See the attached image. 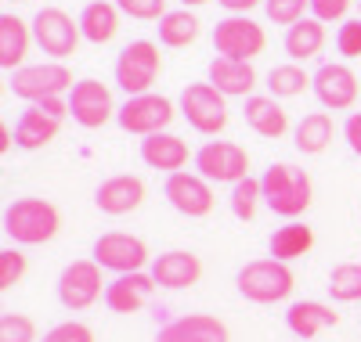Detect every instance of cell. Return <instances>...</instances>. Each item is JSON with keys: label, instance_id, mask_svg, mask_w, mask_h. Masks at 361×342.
Segmentation results:
<instances>
[{"label": "cell", "instance_id": "obj_1", "mask_svg": "<svg viewBox=\"0 0 361 342\" xmlns=\"http://www.w3.org/2000/svg\"><path fill=\"white\" fill-rule=\"evenodd\" d=\"M62 216L47 198H15L4 209V234L18 245H44L58 234Z\"/></svg>", "mask_w": 361, "mask_h": 342}, {"label": "cell", "instance_id": "obj_2", "mask_svg": "<svg viewBox=\"0 0 361 342\" xmlns=\"http://www.w3.org/2000/svg\"><path fill=\"white\" fill-rule=\"evenodd\" d=\"M264 184V202L271 213L279 216H300L311 205V177L304 170H296L289 163H271L260 177Z\"/></svg>", "mask_w": 361, "mask_h": 342}, {"label": "cell", "instance_id": "obj_3", "mask_svg": "<svg viewBox=\"0 0 361 342\" xmlns=\"http://www.w3.org/2000/svg\"><path fill=\"white\" fill-rule=\"evenodd\" d=\"M159 72H163V58L152 40H134L116 58V83L127 98L152 94V83L159 80Z\"/></svg>", "mask_w": 361, "mask_h": 342}, {"label": "cell", "instance_id": "obj_4", "mask_svg": "<svg viewBox=\"0 0 361 342\" xmlns=\"http://www.w3.org/2000/svg\"><path fill=\"white\" fill-rule=\"evenodd\" d=\"M11 87V94L22 98V101H47V98H62L66 90H73V72L62 65V61H44V65H22L11 72L8 80Z\"/></svg>", "mask_w": 361, "mask_h": 342}, {"label": "cell", "instance_id": "obj_5", "mask_svg": "<svg viewBox=\"0 0 361 342\" xmlns=\"http://www.w3.org/2000/svg\"><path fill=\"white\" fill-rule=\"evenodd\" d=\"M235 285L250 303H279L293 292V270L282 260H253L235 274Z\"/></svg>", "mask_w": 361, "mask_h": 342}, {"label": "cell", "instance_id": "obj_6", "mask_svg": "<svg viewBox=\"0 0 361 342\" xmlns=\"http://www.w3.org/2000/svg\"><path fill=\"white\" fill-rule=\"evenodd\" d=\"M180 115L199 134H221L228 127V105L214 83H188L180 90Z\"/></svg>", "mask_w": 361, "mask_h": 342}, {"label": "cell", "instance_id": "obj_7", "mask_svg": "<svg viewBox=\"0 0 361 342\" xmlns=\"http://www.w3.org/2000/svg\"><path fill=\"white\" fill-rule=\"evenodd\" d=\"M173 101L163 98V94H137V98H127L116 112V122L123 127L127 134H163L170 122H173Z\"/></svg>", "mask_w": 361, "mask_h": 342}, {"label": "cell", "instance_id": "obj_8", "mask_svg": "<svg viewBox=\"0 0 361 342\" xmlns=\"http://www.w3.org/2000/svg\"><path fill=\"white\" fill-rule=\"evenodd\" d=\"M80 22H73L62 8H40L33 15V40L44 54H51L54 61H62L76 51L80 44Z\"/></svg>", "mask_w": 361, "mask_h": 342}, {"label": "cell", "instance_id": "obj_9", "mask_svg": "<svg viewBox=\"0 0 361 342\" xmlns=\"http://www.w3.org/2000/svg\"><path fill=\"white\" fill-rule=\"evenodd\" d=\"M214 47L221 58H238V61H253L264 47H267V37L264 29L246 18V15H231V18H221L214 25Z\"/></svg>", "mask_w": 361, "mask_h": 342}, {"label": "cell", "instance_id": "obj_10", "mask_svg": "<svg viewBox=\"0 0 361 342\" xmlns=\"http://www.w3.org/2000/svg\"><path fill=\"white\" fill-rule=\"evenodd\" d=\"M195 170L206 180H217V184H238L246 180L250 170V155L243 144H231V141H209L195 151Z\"/></svg>", "mask_w": 361, "mask_h": 342}, {"label": "cell", "instance_id": "obj_11", "mask_svg": "<svg viewBox=\"0 0 361 342\" xmlns=\"http://www.w3.org/2000/svg\"><path fill=\"white\" fill-rule=\"evenodd\" d=\"M94 263L116 274H137L148 263V245L134 234L123 231H109L94 241Z\"/></svg>", "mask_w": 361, "mask_h": 342}, {"label": "cell", "instance_id": "obj_12", "mask_svg": "<svg viewBox=\"0 0 361 342\" xmlns=\"http://www.w3.org/2000/svg\"><path fill=\"white\" fill-rule=\"evenodd\" d=\"M112 112H119L112 105V90L98 80H80L69 90V115L80 122L83 130H98L112 119Z\"/></svg>", "mask_w": 361, "mask_h": 342}, {"label": "cell", "instance_id": "obj_13", "mask_svg": "<svg viewBox=\"0 0 361 342\" xmlns=\"http://www.w3.org/2000/svg\"><path fill=\"white\" fill-rule=\"evenodd\" d=\"M102 267L94 260H76L62 270L58 277V299H62L66 310H87L102 296Z\"/></svg>", "mask_w": 361, "mask_h": 342}, {"label": "cell", "instance_id": "obj_14", "mask_svg": "<svg viewBox=\"0 0 361 342\" xmlns=\"http://www.w3.org/2000/svg\"><path fill=\"white\" fill-rule=\"evenodd\" d=\"M311 87L325 108L347 112L357 101V76L343 65V61H325V65L311 76Z\"/></svg>", "mask_w": 361, "mask_h": 342}, {"label": "cell", "instance_id": "obj_15", "mask_svg": "<svg viewBox=\"0 0 361 342\" xmlns=\"http://www.w3.org/2000/svg\"><path fill=\"white\" fill-rule=\"evenodd\" d=\"M163 195L180 216H206L214 209V191L199 173H170Z\"/></svg>", "mask_w": 361, "mask_h": 342}, {"label": "cell", "instance_id": "obj_16", "mask_svg": "<svg viewBox=\"0 0 361 342\" xmlns=\"http://www.w3.org/2000/svg\"><path fill=\"white\" fill-rule=\"evenodd\" d=\"M156 289V277L152 274H119L116 281L105 285V306L112 314H137V310L148 303Z\"/></svg>", "mask_w": 361, "mask_h": 342}, {"label": "cell", "instance_id": "obj_17", "mask_svg": "<svg viewBox=\"0 0 361 342\" xmlns=\"http://www.w3.org/2000/svg\"><path fill=\"white\" fill-rule=\"evenodd\" d=\"M152 277H156V285L159 289H192L199 277H202V263L195 253H185V248H173V253H163L156 256L152 263Z\"/></svg>", "mask_w": 361, "mask_h": 342}, {"label": "cell", "instance_id": "obj_18", "mask_svg": "<svg viewBox=\"0 0 361 342\" xmlns=\"http://www.w3.org/2000/svg\"><path fill=\"white\" fill-rule=\"evenodd\" d=\"M145 202V184L141 177H109L98 184L94 191V205L109 216H123V213H134L137 205Z\"/></svg>", "mask_w": 361, "mask_h": 342}, {"label": "cell", "instance_id": "obj_19", "mask_svg": "<svg viewBox=\"0 0 361 342\" xmlns=\"http://www.w3.org/2000/svg\"><path fill=\"white\" fill-rule=\"evenodd\" d=\"M156 342H228V328L214 314H188L170 321L156 335Z\"/></svg>", "mask_w": 361, "mask_h": 342}, {"label": "cell", "instance_id": "obj_20", "mask_svg": "<svg viewBox=\"0 0 361 342\" xmlns=\"http://www.w3.org/2000/svg\"><path fill=\"white\" fill-rule=\"evenodd\" d=\"M58 130H62V119H54L40 105H29L15 122V144L25 148V151H37V148L51 144L58 137Z\"/></svg>", "mask_w": 361, "mask_h": 342}, {"label": "cell", "instance_id": "obj_21", "mask_svg": "<svg viewBox=\"0 0 361 342\" xmlns=\"http://www.w3.org/2000/svg\"><path fill=\"white\" fill-rule=\"evenodd\" d=\"M209 83H214L224 98H246L257 87V72L250 61L238 58H214L209 61Z\"/></svg>", "mask_w": 361, "mask_h": 342}, {"label": "cell", "instance_id": "obj_22", "mask_svg": "<svg viewBox=\"0 0 361 342\" xmlns=\"http://www.w3.org/2000/svg\"><path fill=\"white\" fill-rule=\"evenodd\" d=\"M286 324H289V331L296 338H314L325 328H336L340 324V314H336L333 306H325V303L304 299V303H293L286 310Z\"/></svg>", "mask_w": 361, "mask_h": 342}, {"label": "cell", "instance_id": "obj_23", "mask_svg": "<svg viewBox=\"0 0 361 342\" xmlns=\"http://www.w3.org/2000/svg\"><path fill=\"white\" fill-rule=\"evenodd\" d=\"M141 159H145V166H152V170L180 173V166L188 163V144L163 130V134H152V137L141 141Z\"/></svg>", "mask_w": 361, "mask_h": 342}, {"label": "cell", "instance_id": "obj_24", "mask_svg": "<svg viewBox=\"0 0 361 342\" xmlns=\"http://www.w3.org/2000/svg\"><path fill=\"white\" fill-rule=\"evenodd\" d=\"M80 33L90 44H109L119 33V8L116 0H90V4L80 11Z\"/></svg>", "mask_w": 361, "mask_h": 342}, {"label": "cell", "instance_id": "obj_25", "mask_svg": "<svg viewBox=\"0 0 361 342\" xmlns=\"http://www.w3.org/2000/svg\"><path fill=\"white\" fill-rule=\"evenodd\" d=\"M246 122L260 137H282L289 130V115L279 105V98H246Z\"/></svg>", "mask_w": 361, "mask_h": 342}, {"label": "cell", "instance_id": "obj_26", "mask_svg": "<svg viewBox=\"0 0 361 342\" xmlns=\"http://www.w3.org/2000/svg\"><path fill=\"white\" fill-rule=\"evenodd\" d=\"M336 127H333V119H329L325 112H311L296 122V134H293V144L300 155H322L329 148V141H333Z\"/></svg>", "mask_w": 361, "mask_h": 342}, {"label": "cell", "instance_id": "obj_27", "mask_svg": "<svg viewBox=\"0 0 361 342\" xmlns=\"http://www.w3.org/2000/svg\"><path fill=\"white\" fill-rule=\"evenodd\" d=\"M322 44H325V22H318V18H300L296 25L286 29V54L293 61L314 58L322 51Z\"/></svg>", "mask_w": 361, "mask_h": 342}, {"label": "cell", "instance_id": "obj_28", "mask_svg": "<svg viewBox=\"0 0 361 342\" xmlns=\"http://www.w3.org/2000/svg\"><path fill=\"white\" fill-rule=\"evenodd\" d=\"M314 245V234H311V227L307 224H286V227H279L275 234L267 238V248H271V260H282V263H289V260H300V256H307V248Z\"/></svg>", "mask_w": 361, "mask_h": 342}, {"label": "cell", "instance_id": "obj_29", "mask_svg": "<svg viewBox=\"0 0 361 342\" xmlns=\"http://www.w3.org/2000/svg\"><path fill=\"white\" fill-rule=\"evenodd\" d=\"M29 51V25L15 15H0V65L15 72Z\"/></svg>", "mask_w": 361, "mask_h": 342}, {"label": "cell", "instance_id": "obj_30", "mask_svg": "<svg viewBox=\"0 0 361 342\" xmlns=\"http://www.w3.org/2000/svg\"><path fill=\"white\" fill-rule=\"evenodd\" d=\"M199 40V18L185 8V11H166L159 18V44L163 47H188Z\"/></svg>", "mask_w": 361, "mask_h": 342}, {"label": "cell", "instance_id": "obj_31", "mask_svg": "<svg viewBox=\"0 0 361 342\" xmlns=\"http://www.w3.org/2000/svg\"><path fill=\"white\" fill-rule=\"evenodd\" d=\"M307 87H311V76L304 69H296V65H275L267 72L271 98H296V94H304Z\"/></svg>", "mask_w": 361, "mask_h": 342}, {"label": "cell", "instance_id": "obj_32", "mask_svg": "<svg viewBox=\"0 0 361 342\" xmlns=\"http://www.w3.org/2000/svg\"><path fill=\"white\" fill-rule=\"evenodd\" d=\"M329 296L336 303H354L361 299V263H340L329 274Z\"/></svg>", "mask_w": 361, "mask_h": 342}, {"label": "cell", "instance_id": "obj_33", "mask_svg": "<svg viewBox=\"0 0 361 342\" xmlns=\"http://www.w3.org/2000/svg\"><path fill=\"white\" fill-rule=\"evenodd\" d=\"M260 198H264V184L260 180H253V177L238 180L235 188H231V213L238 216V220H253Z\"/></svg>", "mask_w": 361, "mask_h": 342}, {"label": "cell", "instance_id": "obj_34", "mask_svg": "<svg viewBox=\"0 0 361 342\" xmlns=\"http://www.w3.org/2000/svg\"><path fill=\"white\" fill-rule=\"evenodd\" d=\"M304 8H311V0H264V11L275 25H296L304 18Z\"/></svg>", "mask_w": 361, "mask_h": 342}, {"label": "cell", "instance_id": "obj_35", "mask_svg": "<svg viewBox=\"0 0 361 342\" xmlns=\"http://www.w3.org/2000/svg\"><path fill=\"white\" fill-rule=\"evenodd\" d=\"M0 342H37V324L22 314L0 317Z\"/></svg>", "mask_w": 361, "mask_h": 342}, {"label": "cell", "instance_id": "obj_36", "mask_svg": "<svg viewBox=\"0 0 361 342\" xmlns=\"http://www.w3.org/2000/svg\"><path fill=\"white\" fill-rule=\"evenodd\" d=\"M116 8L141 22H159L166 15V0H116Z\"/></svg>", "mask_w": 361, "mask_h": 342}, {"label": "cell", "instance_id": "obj_37", "mask_svg": "<svg viewBox=\"0 0 361 342\" xmlns=\"http://www.w3.org/2000/svg\"><path fill=\"white\" fill-rule=\"evenodd\" d=\"M22 274H25V256L18 248H4V253H0V289L18 285Z\"/></svg>", "mask_w": 361, "mask_h": 342}, {"label": "cell", "instance_id": "obj_38", "mask_svg": "<svg viewBox=\"0 0 361 342\" xmlns=\"http://www.w3.org/2000/svg\"><path fill=\"white\" fill-rule=\"evenodd\" d=\"M336 51L343 58H361V18H347L336 33Z\"/></svg>", "mask_w": 361, "mask_h": 342}, {"label": "cell", "instance_id": "obj_39", "mask_svg": "<svg viewBox=\"0 0 361 342\" xmlns=\"http://www.w3.org/2000/svg\"><path fill=\"white\" fill-rule=\"evenodd\" d=\"M44 342H94V331L80 321H66V324H54L44 335Z\"/></svg>", "mask_w": 361, "mask_h": 342}, {"label": "cell", "instance_id": "obj_40", "mask_svg": "<svg viewBox=\"0 0 361 342\" xmlns=\"http://www.w3.org/2000/svg\"><path fill=\"white\" fill-rule=\"evenodd\" d=\"M350 8V0H311V11L318 22H340Z\"/></svg>", "mask_w": 361, "mask_h": 342}, {"label": "cell", "instance_id": "obj_41", "mask_svg": "<svg viewBox=\"0 0 361 342\" xmlns=\"http://www.w3.org/2000/svg\"><path fill=\"white\" fill-rule=\"evenodd\" d=\"M343 137H347L350 151L361 155V112H350V115H347V122H343Z\"/></svg>", "mask_w": 361, "mask_h": 342}, {"label": "cell", "instance_id": "obj_42", "mask_svg": "<svg viewBox=\"0 0 361 342\" xmlns=\"http://www.w3.org/2000/svg\"><path fill=\"white\" fill-rule=\"evenodd\" d=\"M257 4H264V0H221V8H228V11H250Z\"/></svg>", "mask_w": 361, "mask_h": 342}, {"label": "cell", "instance_id": "obj_43", "mask_svg": "<svg viewBox=\"0 0 361 342\" xmlns=\"http://www.w3.org/2000/svg\"><path fill=\"white\" fill-rule=\"evenodd\" d=\"M185 8H202V4H209V0H180Z\"/></svg>", "mask_w": 361, "mask_h": 342}]
</instances>
